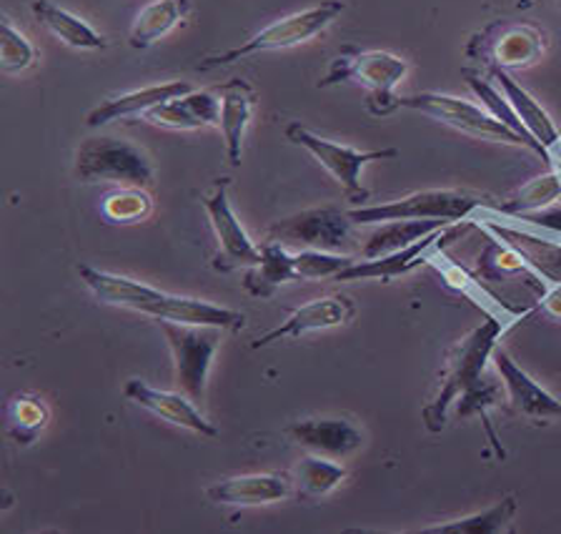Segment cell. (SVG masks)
Returning <instances> with one entry per match:
<instances>
[{"instance_id": "ac0fdd59", "label": "cell", "mask_w": 561, "mask_h": 534, "mask_svg": "<svg viewBox=\"0 0 561 534\" xmlns=\"http://www.w3.org/2000/svg\"><path fill=\"white\" fill-rule=\"evenodd\" d=\"M294 440L313 454L341 459L362 450L364 434L346 419H304L288 429Z\"/></svg>"}, {"instance_id": "836d02e7", "label": "cell", "mask_w": 561, "mask_h": 534, "mask_svg": "<svg viewBox=\"0 0 561 534\" xmlns=\"http://www.w3.org/2000/svg\"><path fill=\"white\" fill-rule=\"evenodd\" d=\"M103 214L108 221L134 224L151 214V198L140 189H121L116 194L105 196Z\"/></svg>"}, {"instance_id": "277c9868", "label": "cell", "mask_w": 561, "mask_h": 534, "mask_svg": "<svg viewBox=\"0 0 561 534\" xmlns=\"http://www.w3.org/2000/svg\"><path fill=\"white\" fill-rule=\"evenodd\" d=\"M401 109L426 113V116L442 121V124L461 130V134L481 138V141L522 146V148H529V151L541 156V159H551V154L547 151V148L534 141V138L516 134V130H512L508 126H504L502 121H496L494 116H491L484 106H477V103H471V101L456 99V95H446V93L407 95V99H401Z\"/></svg>"}, {"instance_id": "f1b7e54d", "label": "cell", "mask_w": 561, "mask_h": 534, "mask_svg": "<svg viewBox=\"0 0 561 534\" xmlns=\"http://www.w3.org/2000/svg\"><path fill=\"white\" fill-rule=\"evenodd\" d=\"M559 198H561V166H557V169H551L547 173H541V177H537V179H531L526 186L516 191L514 196H508L504 204L491 208V214H502L506 218H519L524 214L541 212V208L551 206Z\"/></svg>"}, {"instance_id": "44dd1931", "label": "cell", "mask_w": 561, "mask_h": 534, "mask_svg": "<svg viewBox=\"0 0 561 534\" xmlns=\"http://www.w3.org/2000/svg\"><path fill=\"white\" fill-rule=\"evenodd\" d=\"M146 118L156 126L173 130H196L214 126L221 121V95L208 91H191L151 109L146 113Z\"/></svg>"}, {"instance_id": "30bf717a", "label": "cell", "mask_w": 561, "mask_h": 534, "mask_svg": "<svg viewBox=\"0 0 561 534\" xmlns=\"http://www.w3.org/2000/svg\"><path fill=\"white\" fill-rule=\"evenodd\" d=\"M348 212L339 208H309V212L280 218L266 231V239L286 249L313 251H344L351 239Z\"/></svg>"}, {"instance_id": "4316f807", "label": "cell", "mask_w": 561, "mask_h": 534, "mask_svg": "<svg viewBox=\"0 0 561 534\" xmlns=\"http://www.w3.org/2000/svg\"><path fill=\"white\" fill-rule=\"evenodd\" d=\"M188 8V0H153V3H148L128 33L130 48H151L156 41L169 36L175 25L186 19Z\"/></svg>"}, {"instance_id": "d590c367", "label": "cell", "mask_w": 561, "mask_h": 534, "mask_svg": "<svg viewBox=\"0 0 561 534\" xmlns=\"http://www.w3.org/2000/svg\"><path fill=\"white\" fill-rule=\"evenodd\" d=\"M516 221H524L526 226H531V229H537V231L561 236V198L554 201L551 206L541 208V212H531V214L519 216Z\"/></svg>"}, {"instance_id": "83f0119b", "label": "cell", "mask_w": 561, "mask_h": 534, "mask_svg": "<svg viewBox=\"0 0 561 534\" xmlns=\"http://www.w3.org/2000/svg\"><path fill=\"white\" fill-rule=\"evenodd\" d=\"M346 479V469L323 454H311L296 464L291 471L294 497L321 499L331 495Z\"/></svg>"}, {"instance_id": "e0dca14e", "label": "cell", "mask_w": 561, "mask_h": 534, "mask_svg": "<svg viewBox=\"0 0 561 534\" xmlns=\"http://www.w3.org/2000/svg\"><path fill=\"white\" fill-rule=\"evenodd\" d=\"M206 495L216 504L259 507L294 497V485L291 475H243L216 481L206 489Z\"/></svg>"}, {"instance_id": "1f68e13d", "label": "cell", "mask_w": 561, "mask_h": 534, "mask_svg": "<svg viewBox=\"0 0 561 534\" xmlns=\"http://www.w3.org/2000/svg\"><path fill=\"white\" fill-rule=\"evenodd\" d=\"M8 417H11V434L18 444H28L46 427L48 409L43 405V399L18 397L13 399L11 409H8Z\"/></svg>"}, {"instance_id": "6da1fadb", "label": "cell", "mask_w": 561, "mask_h": 534, "mask_svg": "<svg viewBox=\"0 0 561 534\" xmlns=\"http://www.w3.org/2000/svg\"><path fill=\"white\" fill-rule=\"evenodd\" d=\"M78 274L85 286L99 296L101 302L123 306V309L146 314L158 321H175V323H193V327H216V329H243L245 317L241 311L226 309V306H214L198 299H186V296L165 294L161 288L146 286L134 279L108 274V271L81 266Z\"/></svg>"}, {"instance_id": "4fadbf2b", "label": "cell", "mask_w": 561, "mask_h": 534, "mask_svg": "<svg viewBox=\"0 0 561 534\" xmlns=\"http://www.w3.org/2000/svg\"><path fill=\"white\" fill-rule=\"evenodd\" d=\"M491 362H494L499 376H502L506 397L512 401L514 411H519L526 419H539V422H557V419H561V401L554 394L543 389L539 382H534L504 349H494Z\"/></svg>"}, {"instance_id": "ffe728a7", "label": "cell", "mask_w": 561, "mask_h": 534, "mask_svg": "<svg viewBox=\"0 0 561 534\" xmlns=\"http://www.w3.org/2000/svg\"><path fill=\"white\" fill-rule=\"evenodd\" d=\"M218 95H221V121H218V126L224 130L228 163L239 166L245 128H249L253 106H256V91L243 78H233V81H228L218 89Z\"/></svg>"}, {"instance_id": "603a6c76", "label": "cell", "mask_w": 561, "mask_h": 534, "mask_svg": "<svg viewBox=\"0 0 561 534\" xmlns=\"http://www.w3.org/2000/svg\"><path fill=\"white\" fill-rule=\"evenodd\" d=\"M491 78H494L499 89L504 91L508 103H512V109L516 111V116H519V121L524 124V128L529 130L534 141H539L549 154L551 148L561 146V134L554 126V121H551L549 113L541 109V103L534 99L529 91L522 89V86L516 83L504 68H491Z\"/></svg>"}, {"instance_id": "5bb4252c", "label": "cell", "mask_w": 561, "mask_h": 534, "mask_svg": "<svg viewBox=\"0 0 561 534\" xmlns=\"http://www.w3.org/2000/svg\"><path fill=\"white\" fill-rule=\"evenodd\" d=\"M354 314H356V306L348 296H323V299H316L311 304L301 306V309H296L291 317L280 323V327L266 331V334L253 341L251 349L268 346L280 339L304 337L309 334V331L344 327V323L354 319Z\"/></svg>"}, {"instance_id": "d6986e66", "label": "cell", "mask_w": 561, "mask_h": 534, "mask_svg": "<svg viewBox=\"0 0 561 534\" xmlns=\"http://www.w3.org/2000/svg\"><path fill=\"white\" fill-rule=\"evenodd\" d=\"M193 91V86L186 81H171V83H158V86H146V89L130 91L116 95V99L103 101L101 106H95L91 113H88L85 124L88 128H101L108 126L113 121L128 118V116H138V113H146L161 106L165 101L179 99V95H186Z\"/></svg>"}, {"instance_id": "cb8c5ba5", "label": "cell", "mask_w": 561, "mask_h": 534, "mask_svg": "<svg viewBox=\"0 0 561 534\" xmlns=\"http://www.w3.org/2000/svg\"><path fill=\"white\" fill-rule=\"evenodd\" d=\"M288 282H298V271H296V259L294 253L288 251L280 243L266 241L261 247V261L256 266H251L245 271L243 286L251 296H271L278 286H284Z\"/></svg>"}, {"instance_id": "2e32d148", "label": "cell", "mask_w": 561, "mask_h": 534, "mask_svg": "<svg viewBox=\"0 0 561 534\" xmlns=\"http://www.w3.org/2000/svg\"><path fill=\"white\" fill-rule=\"evenodd\" d=\"M449 234V226L442 231H434L424 236V239L411 243V247L386 253V257L379 259H364V261H354V264L346 266L341 274L333 276V282H366V279H381V282H391L401 274H407L414 266H419L421 261L432 259V251L438 249V243L446 239Z\"/></svg>"}, {"instance_id": "f546056e", "label": "cell", "mask_w": 561, "mask_h": 534, "mask_svg": "<svg viewBox=\"0 0 561 534\" xmlns=\"http://www.w3.org/2000/svg\"><path fill=\"white\" fill-rule=\"evenodd\" d=\"M516 510V497L508 495L502 502H496L494 507H489L484 512L461 516V520H451L444 524H436V527L424 530V534H491V532H502L508 522L514 520Z\"/></svg>"}, {"instance_id": "4dcf8cb0", "label": "cell", "mask_w": 561, "mask_h": 534, "mask_svg": "<svg viewBox=\"0 0 561 534\" xmlns=\"http://www.w3.org/2000/svg\"><path fill=\"white\" fill-rule=\"evenodd\" d=\"M463 78H467L469 89L473 91V95H477V99L481 101V106H484L491 116H494L496 121H502V124L512 130H516V134L531 138L529 130L524 128L519 116H516V111L512 109V103H508L504 91L496 86V81H486V78H481L477 71H463Z\"/></svg>"}, {"instance_id": "d6a6232c", "label": "cell", "mask_w": 561, "mask_h": 534, "mask_svg": "<svg viewBox=\"0 0 561 534\" xmlns=\"http://www.w3.org/2000/svg\"><path fill=\"white\" fill-rule=\"evenodd\" d=\"M35 64V48L21 31L13 29L11 21L0 23V68L5 73L28 71Z\"/></svg>"}, {"instance_id": "ba28073f", "label": "cell", "mask_w": 561, "mask_h": 534, "mask_svg": "<svg viewBox=\"0 0 561 534\" xmlns=\"http://www.w3.org/2000/svg\"><path fill=\"white\" fill-rule=\"evenodd\" d=\"M161 331L169 341L173 364H175V384L181 394L198 405L206 397V382L210 364L221 344V329L216 327H193V323L158 321Z\"/></svg>"}, {"instance_id": "d4e9b609", "label": "cell", "mask_w": 561, "mask_h": 534, "mask_svg": "<svg viewBox=\"0 0 561 534\" xmlns=\"http://www.w3.org/2000/svg\"><path fill=\"white\" fill-rule=\"evenodd\" d=\"M449 221H442V218H409V221H386L376 224L374 234L368 236L364 247V259H379L386 253L401 251L424 239V236L442 231Z\"/></svg>"}, {"instance_id": "52a82bcc", "label": "cell", "mask_w": 561, "mask_h": 534, "mask_svg": "<svg viewBox=\"0 0 561 534\" xmlns=\"http://www.w3.org/2000/svg\"><path fill=\"white\" fill-rule=\"evenodd\" d=\"M341 11H344V3L341 0H323L321 5L309 8V11L294 13L288 19H280L268 29H263L256 36L249 38L239 48L224 50L218 56H208L206 60H201L198 68L201 71H214V68L221 66H231L236 60L256 56V54H266V50H280V48H294L298 43H306L319 36L329 29V25L339 19Z\"/></svg>"}, {"instance_id": "8992f818", "label": "cell", "mask_w": 561, "mask_h": 534, "mask_svg": "<svg viewBox=\"0 0 561 534\" xmlns=\"http://www.w3.org/2000/svg\"><path fill=\"white\" fill-rule=\"evenodd\" d=\"M486 204L479 196L454 189H428L416 191L389 204L356 206L348 212L354 224H386V221H409V218H442L449 224H461L477 212H484Z\"/></svg>"}, {"instance_id": "9c48e42d", "label": "cell", "mask_w": 561, "mask_h": 534, "mask_svg": "<svg viewBox=\"0 0 561 534\" xmlns=\"http://www.w3.org/2000/svg\"><path fill=\"white\" fill-rule=\"evenodd\" d=\"M286 138L296 146H301L309 151L323 169H327L333 179L339 181V186L344 189L346 198L351 204L364 206L368 201V189L362 183V169L371 161H389L397 159V148H381V151H358V148L339 146L327 138L316 136L301 124H291L286 128Z\"/></svg>"}, {"instance_id": "8d00e7d4", "label": "cell", "mask_w": 561, "mask_h": 534, "mask_svg": "<svg viewBox=\"0 0 561 534\" xmlns=\"http://www.w3.org/2000/svg\"><path fill=\"white\" fill-rule=\"evenodd\" d=\"M539 304L543 306V311H547L549 317L561 321V286L559 284H549L547 288H543Z\"/></svg>"}, {"instance_id": "3957f363", "label": "cell", "mask_w": 561, "mask_h": 534, "mask_svg": "<svg viewBox=\"0 0 561 534\" xmlns=\"http://www.w3.org/2000/svg\"><path fill=\"white\" fill-rule=\"evenodd\" d=\"M407 71V60L386 54V50L344 48L333 58L329 73L323 76V81H319V89L336 86L341 81H358L371 91L368 111L376 113V116H386V113L401 109V95L393 93V89L403 81Z\"/></svg>"}, {"instance_id": "8fae6325", "label": "cell", "mask_w": 561, "mask_h": 534, "mask_svg": "<svg viewBox=\"0 0 561 534\" xmlns=\"http://www.w3.org/2000/svg\"><path fill=\"white\" fill-rule=\"evenodd\" d=\"M547 38L539 29L526 23H496L473 38L469 56L484 58L494 68H529L539 64Z\"/></svg>"}, {"instance_id": "7c38bea8", "label": "cell", "mask_w": 561, "mask_h": 534, "mask_svg": "<svg viewBox=\"0 0 561 534\" xmlns=\"http://www.w3.org/2000/svg\"><path fill=\"white\" fill-rule=\"evenodd\" d=\"M204 208L218 239V257L214 266L218 271L256 266L261 261V249L251 241V236L243 231L239 216L233 214L231 201H228V179L216 183V189L204 201Z\"/></svg>"}, {"instance_id": "e575fe53", "label": "cell", "mask_w": 561, "mask_h": 534, "mask_svg": "<svg viewBox=\"0 0 561 534\" xmlns=\"http://www.w3.org/2000/svg\"><path fill=\"white\" fill-rule=\"evenodd\" d=\"M296 271L298 279H333L341 274L346 266L354 264V259H348L346 253H333V251H296Z\"/></svg>"}, {"instance_id": "7402d4cb", "label": "cell", "mask_w": 561, "mask_h": 534, "mask_svg": "<svg viewBox=\"0 0 561 534\" xmlns=\"http://www.w3.org/2000/svg\"><path fill=\"white\" fill-rule=\"evenodd\" d=\"M484 229L514 247L529 264L551 284H559L561 276V241L543 239L539 234L522 231L519 226L499 224L496 218H484Z\"/></svg>"}, {"instance_id": "5b68a950", "label": "cell", "mask_w": 561, "mask_h": 534, "mask_svg": "<svg viewBox=\"0 0 561 534\" xmlns=\"http://www.w3.org/2000/svg\"><path fill=\"white\" fill-rule=\"evenodd\" d=\"M76 177L83 183L105 181L123 189H146L153 183V166L136 144L99 136L78 148Z\"/></svg>"}, {"instance_id": "484cf974", "label": "cell", "mask_w": 561, "mask_h": 534, "mask_svg": "<svg viewBox=\"0 0 561 534\" xmlns=\"http://www.w3.org/2000/svg\"><path fill=\"white\" fill-rule=\"evenodd\" d=\"M33 15L41 21V25L56 36L58 41H64L66 46L78 48V50H101L108 46L101 33H95L91 25L85 21L78 19V15L64 11L50 0H33Z\"/></svg>"}, {"instance_id": "9a60e30c", "label": "cell", "mask_w": 561, "mask_h": 534, "mask_svg": "<svg viewBox=\"0 0 561 534\" xmlns=\"http://www.w3.org/2000/svg\"><path fill=\"white\" fill-rule=\"evenodd\" d=\"M123 394H126L130 401H136L140 409L161 417L163 422L188 429V432L201 434V436H218V429L210 424L204 414H201L198 407L193 405L186 394L153 389L140 379H130L126 384V389H123Z\"/></svg>"}, {"instance_id": "7a4b0ae2", "label": "cell", "mask_w": 561, "mask_h": 534, "mask_svg": "<svg viewBox=\"0 0 561 534\" xmlns=\"http://www.w3.org/2000/svg\"><path fill=\"white\" fill-rule=\"evenodd\" d=\"M502 334L504 323L499 319H486L481 327L473 329L469 337H463L459 344L451 349L444 362L442 382H438L434 399L428 401L424 411H421L428 432H442L454 401L469 397L471 391L484 387L486 362L491 354H494L496 341Z\"/></svg>"}]
</instances>
